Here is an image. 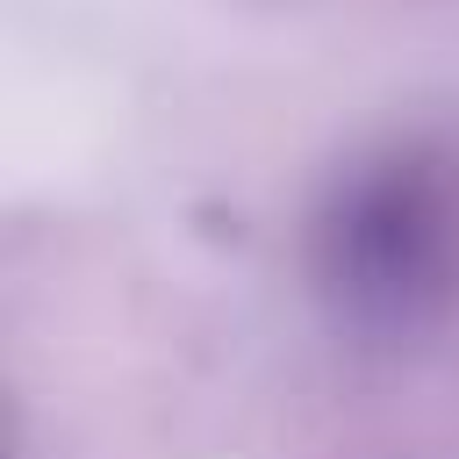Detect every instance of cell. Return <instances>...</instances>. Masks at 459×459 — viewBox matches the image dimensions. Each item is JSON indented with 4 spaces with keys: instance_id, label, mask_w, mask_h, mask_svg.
Masks as SVG:
<instances>
[{
    "instance_id": "obj_1",
    "label": "cell",
    "mask_w": 459,
    "mask_h": 459,
    "mask_svg": "<svg viewBox=\"0 0 459 459\" xmlns=\"http://www.w3.org/2000/svg\"><path fill=\"white\" fill-rule=\"evenodd\" d=\"M316 280L359 330H416L459 294V172L430 151L351 165L316 215Z\"/></svg>"
}]
</instances>
